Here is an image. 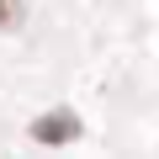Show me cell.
Returning a JSON list of instances; mask_svg holds the SVG:
<instances>
[{"instance_id":"cell-1","label":"cell","mask_w":159,"mask_h":159,"mask_svg":"<svg viewBox=\"0 0 159 159\" xmlns=\"http://www.w3.org/2000/svg\"><path fill=\"white\" fill-rule=\"evenodd\" d=\"M32 138H37V143H74V138H80V117L64 111V106H58V111H43V117L32 122Z\"/></svg>"},{"instance_id":"cell-2","label":"cell","mask_w":159,"mask_h":159,"mask_svg":"<svg viewBox=\"0 0 159 159\" xmlns=\"http://www.w3.org/2000/svg\"><path fill=\"white\" fill-rule=\"evenodd\" d=\"M21 27V0H0V32H16Z\"/></svg>"}]
</instances>
